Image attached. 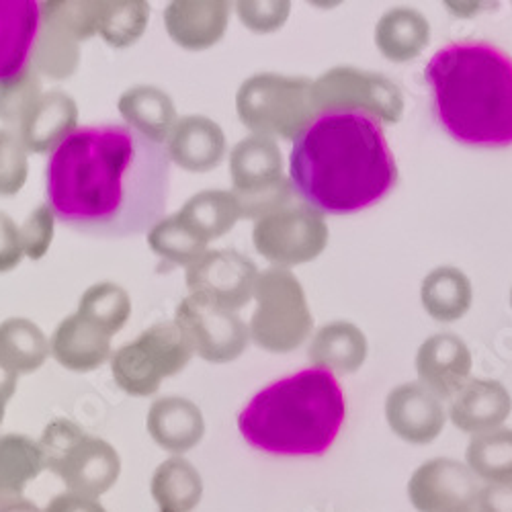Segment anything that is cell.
I'll return each instance as SVG.
<instances>
[{"label": "cell", "mask_w": 512, "mask_h": 512, "mask_svg": "<svg viewBox=\"0 0 512 512\" xmlns=\"http://www.w3.org/2000/svg\"><path fill=\"white\" fill-rule=\"evenodd\" d=\"M168 150L132 125L103 123L74 130L50 156L48 203L76 232L130 238L164 213Z\"/></svg>", "instance_id": "6da1fadb"}, {"label": "cell", "mask_w": 512, "mask_h": 512, "mask_svg": "<svg viewBox=\"0 0 512 512\" xmlns=\"http://www.w3.org/2000/svg\"><path fill=\"white\" fill-rule=\"evenodd\" d=\"M291 183L324 213H355L381 201L398 170L381 123L365 109H328L291 150Z\"/></svg>", "instance_id": "7a4b0ae2"}, {"label": "cell", "mask_w": 512, "mask_h": 512, "mask_svg": "<svg viewBox=\"0 0 512 512\" xmlns=\"http://www.w3.org/2000/svg\"><path fill=\"white\" fill-rule=\"evenodd\" d=\"M433 113L457 142L478 148L512 144V58L488 41H457L424 70Z\"/></svg>", "instance_id": "3957f363"}, {"label": "cell", "mask_w": 512, "mask_h": 512, "mask_svg": "<svg viewBox=\"0 0 512 512\" xmlns=\"http://www.w3.org/2000/svg\"><path fill=\"white\" fill-rule=\"evenodd\" d=\"M347 400L336 375L310 367L273 381L238 416V429L254 449L283 457H318L336 441Z\"/></svg>", "instance_id": "277c9868"}, {"label": "cell", "mask_w": 512, "mask_h": 512, "mask_svg": "<svg viewBox=\"0 0 512 512\" xmlns=\"http://www.w3.org/2000/svg\"><path fill=\"white\" fill-rule=\"evenodd\" d=\"M480 490L472 469L453 459H433L420 465L408 482V498L418 512L472 510Z\"/></svg>", "instance_id": "5b68a950"}, {"label": "cell", "mask_w": 512, "mask_h": 512, "mask_svg": "<svg viewBox=\"0 0 512 512\" xmlns=\"http://www.w3.org/2000/svg\"><path fill=\"white\" fill-rule=\"evenodd\" d=\"M177 324L191 349L207 361H230L244 347L242 322L226 308L209 304L201 297L193 295L179 306Z\"/></svg>", "instance_id": "8992f818"}, {"label": "cell", "mask_w": 512, "mask_h": 512, "mask_svg": "<svg viewBox=\"0 0 512 512\" xmlns=\"http://www.w3.org/2000/svg\"><path fill=\"white\" fill-rule=\"evenodd\" d=\"M187 277L195 297L230 310L248 300L254 267L236 252H211L195 261Z\"/></svg>", "instance_id": "52a82bcc"}, {"label": "cell", "mask_w": 512, "mask_h": 512, "mask_svg": "<svg viewBox=\"0 0 512 512\" xmlns=\"http://www.w3.org/2000/svg\"><path fill=\"white\" fill-rule=\"evenodd\" d=\"M41 17L35 0H0V87L27 72Z\"/></svg>", "instance_id": "ba28073f"}, {"label": "cell", "mask_w": 512, "mask_h": 512, "mask_svg": "<svg viewBox=\"0 0 512 512\" xmlns=\"http://www.w3.org/2000/svg\"><path fill=\"white\" fill-rule=\"evenodd\" d=\"M386 414L392 431L414 445L431 443L445 424L441 400L418 383L394 390L388 398Z\"/></svg>", "instance_id": "9c48e42d"}, {"label": "cell", "mask_w": 512, "mask_h": 512, "mask_svg": "<svg viewBox=\"0 0 512 512\" xmlns=\"http://www.w3.org/2000/svg\"><path fill=\"white\" fill-rule=\"evenodd\" d=\"M455 396L451 420L465 433H490L510 414V396L498 381H472Z\"/></svg>", "instance_id": "30bf717a"}, {"label": "cell", "mask_w": 512, "mask_h": 512, "mask_svg": "<svg viewBox=\"0 0 512 512\" xmlns=\"http://www.w3.org/2000/svg\"><path fill=\"white\" fill-rule=\"evenodd\" d=\"M469 367L472 361L467 349L453 336L429 340L418 355V375L424 381V388L437 398L455 396L463 388Z\"/></svg>", "instance_id": "8fae6325"}, {"label": "cell", "mask_w": 512, "mask_h": 512, "mask_svg": "<svg viewBox=\"0 0 512 512\" xmlns=\"http://www.w3.org/2000/svg\"><path fill=\"white\" fill-rule=\"evenodd\" d=\"M76 123V105L62 93L39 97L23 119L21 142L33 152L58 148Z\"/></svg>", "instance_id": "7c38bea8"}, {"label": "cell", "mask_w": 512, "mask_h": 512, "mask_svg": "<svg viewBox=\"0 0 512 512\" xmlns=\"http://www.w3.org/2000/svg\"><path fill=\"white\" fill-rule=\"evenodd\" d=\"M109 351V334L84 320L80 314L60 324L54 336V353L60 363L72 369H91Z\"/></svg>", "instance_id": "4fadbf2b"}, {"label": "cell", "mask_w": 512, "mask_h": 512, "mask_svg": "<svg viewBox=\"0 0 512 512\" xmlns=\"http://www.w3.org/2000/svg\"><path fill=\"white\" fill-rule=\"evenodd\" d=\"M152 433L162 447L185 451L203 435L199 410L185 400H166L154 406Z\"/></svg>", "instance_id": "5bb4252c"}, {"label": "cell", "mask_w": 512, "mask_h": 512, "mask_svg": "<svg viewBox=\"0 0 512 512\" xmlns=\"http://www.w3.org/2000/svg\"><path fill=\"white\" fill-rule=\"evenodd\" d=\"M467 467L488 484H512V431L478 435L467 447Z\"/></svg>", "instance_id": "9a60e30c"}, {"label": "cell", "mask_w": 512, "mask_h": 512, "mask_svg": "<svg viewBox=\"0 0 512 512\" xmlns=\"http://www.w3.org/2000/svg\"><path fill=\"white\" fill-rule=\"evenodd\" d=\"M119 109L132 127L156 142L168 134L170 121L175 117L173 105L156 89H134L125 93Z\"/></svg>", "instance_id": "2e32d148"}, {"label": "cell", "mask_w": 512, "mask_h": 512, "mask_svg": "<svg viewBox=\"0 0 512 512\" xmlns=\"http://www.w3.org/2000/svg\"><path fill=\"white\" fill-rule=\"evenodd\" d=\"M236 201L226 193H203L189 201V205L179 213V220L189 226L203 242L211 236L224 234L238 216Z\"/></svg>", "instance_id": "e0dca14e"}, {"label": "cell", "mask_w": 512, "mask_h": 512, "mask_svg": "<svg viewBox=\"0 0 512 512\" xmlns=\"http://www.w3.org/2000/svg\"><path fill=\"white\" fill-rule=\"evenodd\" d=\"M136 343L154 363L162 377L173 375L183 369L191 357V345L179 326L173 324H156L144 332Z\"/></svg>", "instance_id": "ac0fdd59"}, {"label": "cell", "mask_w": 512, "mask_h": 512, "mask_svg": "<svg viewBox=\"0 0 512 512\" xmlns=\"http://www.w3.org/2000/svg\"><path fill=\"white\" fill-rule=\"evenodd\" d=\"M46 338L27 320H9L0 326V359L23 369L37 367L46 357Z\"/></svg>", "instance_id": "d6986e66"}, {"label": "cell", "mask_w": 512, "mask_h": 512, "mask_svg": "<svg viewBox=\"0 0 512 512\" xmlns=\"http://www.w3.org/2000/svg\"><path fill=\"white\" fill-rule=\"evenodd\" d=\"M156 496L168 510H191L201 498L199 474L189 463L173 459L158 472Z\"/></svg>", "instance_id": "ffe728a7"}, {"label": "cell", "mask_w": 512, "mask_h": 512, "mask_svg": "<svg viewBox=\"0 0 512 512\" xmlns=\"http://www.w3.org/2000/svg\"><path fill=\"white\" fill-rule=\"evenodd\" d=\"M127 314H130V300L125 291L109 283L89 289L80 302V316L105 334L117 332Z\"/></svg>", "instance_id": "44dd1931"}, {"label": "cell", "mask_w": 512, "mask_h": 512, "mask_svg": "<svg viewBox=\"0 0 512 512\" xmlns=\"http://www.w3.org/2000/svg\"><path fill=\"white\" fill-rule=\"evenodd\" d=\"M146 25L144 3H99L97 29L115 48L130 46Z\"/></svg>", "instance_id": "7402d4cb"}, {"label": "cell", "mask_w": 512, "mask_h": 512, "mask_svg": "<svg viewBox=\"0 0 512 512\" xmlns=\"http://www.w3.org/2000/svg\"><path fill=\"white\" fill-rule=\"evenodd\" d=\"M113 373L130 394H152L158 388L160 373L138 343L119 349L113 357Z\"/></svg>", "instance_id": "603a6c76"}, {"label": "cell", "mask_w": 512, "mask_h": 512, "mask_svg": "<svg viewBox=\"0 0 512 512\" xmlns=\"http://www.w3.org/2000/svg\"><path fill=\"white\" fill-rule=\"evenodd\" d=\"M310 355L316 359L318 367L328 371H355L365 357L363 336H347L340 332L324 330L318 340L314 351Z\"/></svg>", "instance_id": "cb8c5ba5"}, {"label": "cell", "mask_w": 512, "mask_h": 512, "mask_svg": "<svg viewBox=\"0 0 512 512\" xmlns=\"http://www.w3.org/2000/svg\"><path fill=\"white\" fill-rule=\"evenodd\" d=\"M150 244L160 256H164V259L173 263L197 261V254L205 246V242L179 218L160 224L150 234Z\"/></svg>", "instance_id": "d4e9b609"}, {"label": "cell", "mask_w": 512, "mask_h": 512, "mask_svg": "<svg viewBox=\"0 0 512 512\" xmlns=\"http://www.w3.org/2000/svg\"><path fill=\"white\" fill-rule=\"evenodd\" d=\"M27 177L25 144L13 132H0V195L19 191Z\"/></svg>", "instance_id": "484cf974"}, {"label": "cell", "mask_w": 512, "mask_h": 512, "mask_svg": "<svg viewBox=\"0 0 512 512\" xmlns=\"http://www.w3.org/2000/svg\"><path fill=\"white\" fill-rule=\"evenodd\" d=\"M37 93L39 82L27 72L3 84V89H0V117L7 123H23L29 109L39 99Z\"/></svg>", "instance_id": "4316f807"}, {"label": "cell", "mask_w": 512, "mask_h": 512, "mask_svg": "<svg viewBox=\"0 0 512 512\" xmlns=\"http://www.w3.org/2000/svg\"><path fill=\"white\" fill-rule=\"evenodd\" d=\"M52 228H54L52 209L39 207L25 222V226L19 230L21 248L25 250L27 256H31V259H39V256L46 254L52 240V232H54Z\"/></svg>", "instance_id": "83f0119b"}, {"label": "cell", "mask_w": 512, "mask_h": 512, "mask_svg": "<svg viewBox=\"0 0 512 512\" xmlns=\"http://www.w3.org/2000/svg\"><path fill=\"white\" fill-rule=\"evenodd\" d=\"M21 256V240L19 230H15L13 222L0 213V271H9L19 263Z\"/></svg>", "instance_id": "f1b7e54d"}, {"label": "cell", "mask_w": 512, "mask_h": 512, "mask_svg": "<svg viewBox=\"0 0 512 512\" xmlns=\"http://www.w3.org/2000/svg\"><path fill=\"white\" fill-rule=\"evenodd\" d=\"M478 512H512V484H488L480 490Z\"/></svg>", "instance_id": "f546056e"}, {"label": "cell", "mask_w": 512, "mask_h": 512, "mask_svg": "<svg viewBox=\"0 0 512 512\" xmlns=\"http://www.w3.org/2000/svg\"><path fill=\"white\" fill-rule=\"evenodd\" d=\"M465 512H478V510H476V508H472V510H465Z\"/></svg>", "instance_id": "4dcf8cb0"}]
</instances>
